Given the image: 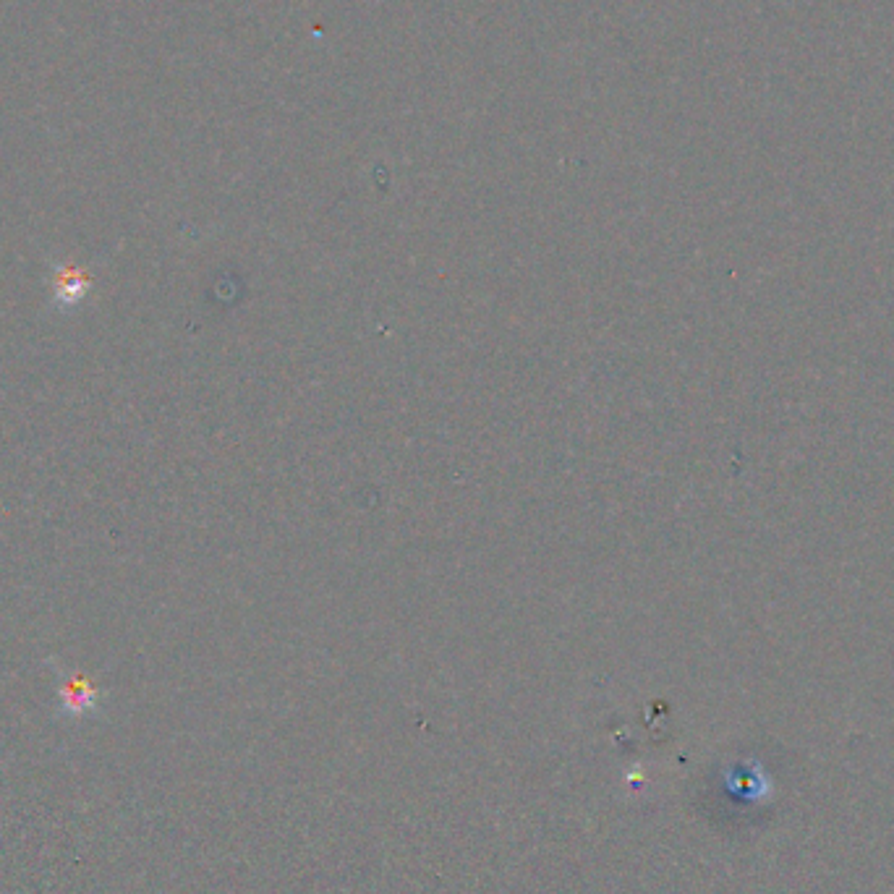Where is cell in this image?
Segmentation results:
<instances>
[{"label":"cell","instance_id":"6da1fadb","mask_svg":"<svg viewBox=\"0 0 894 894\" xmlns=\"http://www.w3.org/2000/svg\"><path fill=\"white\" fill-rule=\"evenodd\" d=\"M61 706L71 717H84L97 706V691L82 678L68 680L61 688Z\"/></svg>","mask_w":894,"mask_h":894},{"label":"cell","instance_id":"7a4b0ae2","mask_svg":"<svg viewBox=\"0 0 894 894\" xmlns=\"http://www.w3.org/2000/svg\"><path fill=\"white\" fill-rule=\"evenodd\" d=\"M87 288L89 280L79 270H61V275L55 280V296L61 304H76L79 298H84Z\"/></svg>","mask_w":894,"mask_h":894}]
</instances>
